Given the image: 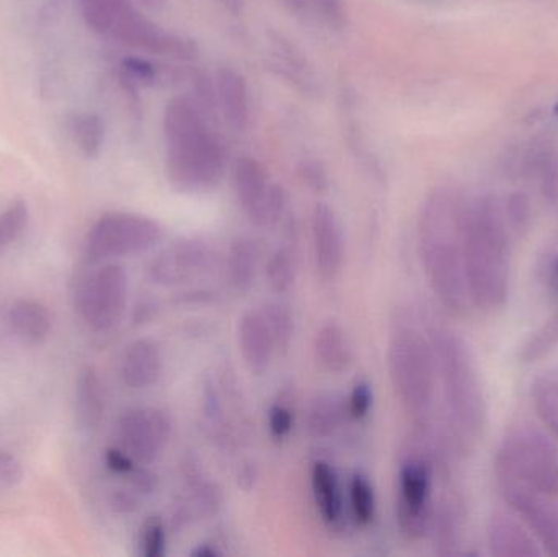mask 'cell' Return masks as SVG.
I'll return each instance as SVG.
<instances>
[{"label":"cell","mask_w":558,"mask_h":557,"mask_svg":"<svg viewBox=\"0 0 558 557\" xmlns=\"http://www.w3.org/2000/svg\"><path fill=\"white\" fill-rule=\"evenodd\" d=\"M498 491L549 555L558 556V450L533 427L508 432L494 461Z\"/></svg>","instance_id":"1"},{"label":"cell","mask_w":558,"mask_h":557,"mask_svg":"<svg viewBox=\"0 0 558 557\" xmlns=\"http://www.w3.org/2000/svg\"><path fill=\"white\" fill-rule=\"evenodd\" d=\"M465 202L452 190L429 193L418 216V257L439 303L454 314L471 306L464 274Z\"/></svg>","instance_id":"2"},{"label":"cell","mask_w":558,"mask_h":557,"mask_svg":"<svg viewBox=\"0 0 558 557\" xmlns=\"http://www.w3.org/2000/svg\"><path fill=\"white\" fill-rule=\"evenodd\" d=\"M510 228L494 196L465 203L464 274L471 306L485 313L504 310L510 298Z\"/></svg>","instance_id":"3"},{"label":"cell","mask_w":558,"mask_h":557,"mask_svg":"<svg viewBox=\"0 0 558 557\" xmlns=\"http://www.w3.org/2000/svg\"><path fill=\"white\" fill-rule=\"evenodd\" d=\"M167 179L183 193H203L218 186L228 154L202 108L185 95L170 98L162 118Z\"/></svg>","instance_id":"4"},{"label":"cell","mask_w":558,"mask_h":557,"mask_svg":"<svg viewBox=\"0 0 558 557\" xmlns=\"http://www.w3.org/2000/svg\"><path fill=\"white\" fill-rule=\"evenodd\" d=\"M428 334L449 427L461 448L471 450L484 437L487 425V399L477 360L456 330L435 326Z\"/></svg>","instance_id":"5"},{"label":"cell","mask_w":558,"mask_h":557,"mask_svg":"<svg viewBox=\"0 0 558 557\" xmlns=\"http://www.w3.org/2000/svg\"><path fill=\"white\" fill-rule=\"evenodd\" d=\"M390 383L403 411L426 424L435 402L436 363L429 334L413 314L399 313L393 319L387 349Z\"/></svg>","instance_id":"6"},{"label":"cell","mask_w":558,"mask_h":557,"mask_svg":"<svg viewBox=\"0 0 558 557\" xmlns=\"http://www.w3.org/2000/svg\"><path fill=\"white\" fill-rule=\"evenodd\" d=\"M162 239V226L153 218L136 213H107L88 232L87 255L92 262H101L146 254Z\"/></svg>","instance_id":"7"},{"label":"cell","mask_w":558,"mask_h":557,"mask_svg":"<svg viewBox=\"0 0 558 557\" xmlns=\"http://www.w3.org/2000/svg\"><path fill=\"white\" fill-rule=\"evenodd\" d=\"M108 35L147 55L163 56L175 61H193L199 55L195 39L163 28L143 15L130 0L121 2Z\"/></svg>","instance_id":"8"},{"label":"cell","mask_w":558,"mask_h":557,"mask_svg":"<svg viewBox=\"0 0 558 557\" xmlns=\"http://www.w3.org/2000/svg\"><path fill=\"white\" fill-rule=\"evenodd\" d=\"M130 281L121 265L108 264L88 275L77 290L75 306L90 329L107 332L123 319Z\"/></svg>","instance_id":"9"},{"label":"cell","mask_w":558,"mask_h":557,"mask_svg":"<svg viewBox=\"0 0 558 557\" xmlns=\"http://www.w3.org/2000/svg\"><path fill=\"white\" fill-rule=\"evenodd\" d=\"M433 467L425 455H410L400 464L397 523L410 542L422 540L432 526Z\"/></svg>","instance_id":"10"},{"label":"cell","mask_w":558,"mask_h":557,"mask_svg":"<svg viewBox=\"0 0 558 557\" xmlns=\"http://www.w3.org/2000/svg\"><path fill=\"white\" fill-rule=\"evenodd\" d=\"M232 182L239 205L258 228L274 226L286 211V193L271 182L260 160L242 156L235 160Z\"/></svg>","instance_id":"11"},{"label":"cell","mask_w":558,"mask_h":557,"mask_svg":"<svg viewBox=\"0 0 558 557\" xmlns=\"http://www.w3.org/2000/svg\"><path fill=\"white\" fill-rule=\"evenodd\" d=\"M121 450L137 464H153L169 445L172 421L160 409H131L121 415L117 425Z\"/></svg>","instance_id":"12"},{"label":"cell","mask_w":558,"mask_h":557,"mask_svg":"<svg viewBox=\"0 0 558 557\" xmlns=\"http://www.w3.org/2000/svg\"><path fill=\"white\" fill-rule=\"evenodd\" d=\"M215 252L199 239H180L163 249L147 267L150 281L159 287H179L211 271Z\"/></svg>","instance_id":"13"},{"label":"cell","mask_w":558,"mask_h":557,"mask_svg":"<svg viewBox=\"0 0 558 557\" xmlns=\"http://www.w3.org/2000/svg\"><path fill=\"white\" fill-rule=\"evenodd\" d=\"M311 229L315 270L322 280L333 281L344 261L343 231L335 209L327 203H317L312 209Z\"/></svg>","instance_id":"14"},{"label":"cell","mask_w":558,"mask_h":557,"mask_svg":"<svg viewBox=\"0 0 558 557\" xmlns=\"http://www.w3.org/2000/svg\"><path fill=\"white\" fill-rule=\"evenodd\" d=\"M215 101L225 117L226 123L244 133L252 123V97L247 78L234 68L218 69L215 75Z\"/></svg>","instance_id":"15"},{"label":"cell","mask_w":558,"mask_h":557,"mask_svg":"<svg viewBox=\"0 0 558 557\" xmlns=\"http://www.w3.org/2000/svg\"><path fill=\"white\" fill-rule=\"evenodd\" d=\"M238 342L245 365L254 375H264L274 360L275 342L260 310L247 311L239 319Z\"/></svg>","instance_id":"16"},{"label":"cell","mask_w":558,"mask_h":557,"mask_svg":"<svg viewBox=\"0 0 558 557\" xmlns=\"http://www.w3.org/2000/svg\"><path fill=\"white\" fill-rule=\"evenodd\" d=\"M162 370V352L150 339H140L131 343L121 360V378L131 389H147L156 385Z\"/></svg>","instance_id":"17"},{"label":"cell","mask_w":558,"mask_h":557,"mask_svg":"<svg viewBox=\"0 0 558 557\" xmlns=\"http://www.w3.org/2000/svg\"><path fill=\"white\" fill-rule=\"evenodd\" d=\"M530 530V529H527ZM517 519L507 513H495L488 523V548L497 557L539 556V546Z\"/></svg>","instance_id":"18"},{"label":"cell","mask_w":558,"mask_h":557,"mask_svg":"<svg viewBox=\"0 0 558 557\" xmlns=\"http://www.w3.org/2000/svg\"><path fill=\"white\" fill-rule=\"evenodd\" d=\"M268 45H270L268 56H270L271 65L279 75L294 84V87L304 94H317L320 90L314 69L308 65L302 52L289 43V39L282 38L281 35H274L268 39Z\"/></svg>","instance_id":"19"},{"label":"cell","mask_w":558,"mask_h":557,"mask_svg":"<svg viewBox=\"0 0 558 557\" xmlns=\"http://www.w3.org/2000/svg\"><path fill=\"white\" fill-rule=\"evenodd\" d=\"M315 359L328 373L347 372L353 363V347L343 327L327 323L317 330L314 339Z\"/></svg>","instance_id":"20"},{"label":"cell","mask_w":558,"mask_h":557,"mask_svg":"<svg viewBox=\"0 0 558 557\" xmlns=\"http://www.w3.org/2000/svg\"><path fill=\"white\" fill-rule=\"evenodd\" d=\"M311 477L315 506H317L322 520L328 526L340 525L341 519H343V497H341L337 471L325 461H317L312 467Z\"/></svg>","instance_id":"21"},{"label":"cell","mask_w":558,"mask_h":557,"mask_svg":"<svg viewBox=\"0 0 558 557\" xmlns=\"http://www.w3.org/2000/svg\"><path fill=\"white\" fill-rule=\"evenodd\" d=\"M9 324L22 342L41 343L51 330V314L38 301L20 300L10 306Z\"/></svg>","instance_id":"22"},{"label":"cell","mask_w":558,"mask_h":557,"mask_svg":"<svg viewBox=\"0 0 558 557\" xmlns=\"http://www.w3.org/2000/svg\"><path fill=\"white\" fill-rule=\"evenodd\" d=\"M258 249L252 239L239 238L232 242L226 257V275L235 293H248L257 280Z\"/></svg>","instance_id":"23"},{"label":"cell","mask_w":558,"mask_h":557,"mask_svg":"<svg viewBox=\"0 0 558 557\" xmlns=\"http://www.w3.org/2000/svg\"><path fill=\"white\" fill-rule=\"evenodd\" d=\"M75 414H77L78 424L88 431H95L104 421V385L94 368H84L78 375L77 389H75Z\"/></svg>","instance_id":"24"},{"label":"cell","mask_w":558,"mask_h":557,"mask_svg":"<svg viewBox=\"0 0 558 557\" xmlns=\"http://www.w3.org/2000/svg\"><path fill=\"white\" fill-rule=\"evenodd\" d=\"M343 399L337 392H320L312 399L307 409V428L314 437L327 438L333 435L343 422Z\"/></svg>","instance_id":"25"},{"label":"cell","mask_w":558,"mask_h":557,"mask_svg":"<svg viewBox=\"0 0 558 557\" xmlns=\"http://www.w3.org/2000/svg\"><path fill=\"white\" fill-rule=\"evenodd\" d=\"M289 12L307 22L320 23L327 28L341 29L347 26V0H279Z\"/></svg>","instance_id":"26"},{"label":"cell","mask_w":558,"mask_h":557,"mask_svg":"<svg viewBox=\"0 0 558 557\" xmlns=\"http://www.w3.org/2000/svg\"><path fill=\"white\" fill-rule=\"evenodd\" d=\"M531 401L543 424L558 438V365L544 370L533 379Z\"/></svg>","instance_id":"27"},{"label":"cell","mask_w":558,"mask_h":557,"mask_svg":"<svg viewBox=\"0 0 558 557\" xmlns=\"http://www.w3.org/2000/svg\"><path fill=\"white\" fill-rule=\"evenodd\" d=\"M71 134L82 154L97 157L104 149L105 123L97 113H77L71 120Z\"/></svg>","instance_id":"28"},{"label":"cell","mask_w":558,"mask_h":557,"mask_svg":"<svg viewBox=\"0 0 558 557\" xmlns=\"http://www.w3.org/2000/svg\"><path fill=\"white\" fill-rule=\"evenodd\" d=\"M533 175L539 182L541 195L549 205H558V154L553 146L541 147L530 160Z\"/></svg>","instance_id":"29"},{"label":"cell","mask_w":558,"mask_h":557,"mask_svg":"<svg viewBox=\"0 0 558 557\" xmlns=\"http://www.w3.org/2000/svg\"><path fill=\"white\" fill-rule=\"evenodd\" d=\"M558 347V307L550 314L549 319L537 327L520 350V360L523 363H534L546 359Z\"/></svg>","instance_id":"30"},{"label":"cell","mask_w":558,"mask_h":557,"mask_svg":"<svg viewBox=\"0 0 558 557\" xmlns=\"http://www.w3.org/2000/svg\"><path fill=\"white\" fill-rule=\"evenodd\" d=\"M260 311L268 329H270L271 337H274L275 349L277 352H286L294 337V316H292L291 310L284 303L270 301Z\"/></svg>","instance_id":"31"},{"label":"cell","mask_w":558,"mask_h":557,"mask_svg":"<svg viewBox=\"0 0 558 557\" xmlns=\"http://www.w3.org/2000/svg\"><path fill=\"white\" fill-rule=\"evenodd\" d=\"M265 275H267L268 287L275 294H282L291 290L295 280L294 252L284 245L278 247L268 257Z\"/></svg>","instance_id":"32"},{"label":"cell","mask_w":558,"mask_h":557,"mask_svg":"<svg viewBox=\"0 0 558 557\" xmlns=\"http://www.w3.org/2000/svg\"><path fill=\"white\" fill-rule=\"evenodd\" d=\"M351 512L357 525L367 526L376 517V494L373 484L364 474L356 473L350 483Z\"/></svg>","instance_id":"33"},{"label":"cell","mask_w":558,"mask_h":557,"mask_svg":"<svg viewBox=\"0 0 558 557\" xmlns=\"http://www.w3.org/2000/svg\"><path fill=\"white\" fill-rule=\"evenodd\" d=\"M29 211L25 202H15L0 213V257L19 241L28 226Z\"/></svg>","instance_id":"34"},{"label":"cell","mask_w":558,"mask_h":557,"mask_svg":"<svg viewBox=\"0 0 558 557\" xmlns=\"http://www.w3.org/2000/svg\"><path fill=\"white\" fill-rule=\"evenodd\" d=\"M121 2L123 0H78V7L90 28L108 35Z\"/></svg>","instance_id":"35"},{"label":"cell","mask_w":558,"mask_h":557,"mask_svg":"<svg viewBox=\"0 0 558 557\" xmlns=\"http://www.w3.org/2000/svg\"><path fill=\"white\" fill-rule=\"evenodd\" d=\"M140 553L143 557L166 556L167 532L159 517H150L141 526Z\"/></svg>","instance_id":"36"},{"label":"cell","mask_w":558,"mask_h":557,"mask_svg":"<svg viewBox=\"0 0 558 557\" xmlns=\"http://www.w3.org/2000/svg\"><path fill=\"white\" fill-rule=\"evenodd\" d=\"M501 206H504L505 219H507L511 232L521 234L530 228L531 206L523 193H513Z\"/></svg>","instance_id":"37"},{"label":"cell","mask_w":558,"mask_h":557,"mask_svg":"<svg viewBox=\"0 0 558 557\" xmlns=\"http://www.w3.org/2000/svg\"><path fill=\"white\" fill-rule=\"evenodd\" d=\"M373 388L369 383L361 382L354 383L353 389H351L350 399H348V414L354 421H361L369 414L371 408H373Z\"/></svg>","instance_id":"38"},{"label":"cell","mask_w":558,"mask_h":557,"mask_svg":"<svg viewBox=\"0 0 558 557\" xmlns=\"http://www.w3.org/2000/svg\"><path fill=\"white\" fill-rule=\"evenodd\" d=\"M124 75L133 82L134 85H153L159 78V72L143 58H126L123 61Z\"/></svg>","instance_id":"39"},{"label":"cell","mask_w":558,"mask_h":557,"mask_svg":"<svg viewBox=\"0 0 558 557\" xmlns=\"http://www.w3.org/2000/svg\"><path fill=\"white\" fill-rule=\"evenodd\" d=\"M268 427L275 440H284L294 427V414L286 404H275L268 414Z\"/></svg>","instance_id":"40"},{"label":"cell","mask_w":558,"mask_h":557,"mask_svg":"<svg viewBox=\"0 0 558 557\" xmlns=\"http://www.w3.org/2000/svg\"><path fill=\"white\" fill-rule=\"evenodd\" d=\"M23 477L22 464L13 455L0 450V493L13 489Z\"/></svg>","instance_id":"41"},{"label":"cell","mask_w":558,"mask_h":557,"mask_svg":"<svg viewBox=\"0 0 558 557\" xmlns=\"http://www.w3.org/2000/svg\"><path fill=\"white\" fill-rule=\"evenodd\" d=\"M105 463H107L108 470L113 471L117 474H130L131 471L136 468V461L121 450V448H108L105 451Z\"/></svg>","instance_id":"42"},{"label":"cell","mask_w":558,"mask_h":557,"mask_svg":"<svg viewBox=\"0 0 558 557\" xmlns=\"http://www.w3.org/2000/svg\"><path fill=\"white\" fill-rule=\"evenodd\" d=\"M301 177L307 183L308 189L314 190V192L322 193L327 190L328 177L327 172L322 169L320 164L305 162L301 169Z\"/></svg>","instance_id":"43"},{"label":"cell","mask_w":558,"mask_h":557,"mask_svg":"<svg viewBox=\"0 0 558 557\" xmlns=\"http://www.w3.org/2000/svg\"><path fill=\"white\" fill-rule=\"evenodd\" d=\"M130 477L134 493L149 496V494H154V491L157 489V477L149 470L143 468V464H141V468H134L130 473Z\"/></svg>","instance_id":"44"},{"label":"cell","mask_w":558,"mask_h":557,"mask_svg":"<svg viewBox=\"0 0 558 557\" xmlns=\"http://www.w3.org/2000/svg\"><path fill=\"white\" fill-rule=\"evenodd\" d=\"M111 507L118 513H131L137 509V499L131 491H117L111 496Z\"/></svg>","instance_id":"45"},{"label":"cell","mask_w":558,"mask_h":557,"mask_svg":"<svg viewBox=\"0 0 558 557\" xmlns=\"http://www.w3.org/2000/svg\"><path fill=\"white\" fill-rule=\"evenodd\" d=\"M546 281L550 293L558 298V254L554 257V261L550 262L549 267H547Z\"/></svg>","instance_id":"46"},{"label":"cell","mask_w":558,"mask_h":557,"mask_svg":"<svg viewBox=\"0 0 558 557\" xmlns=\"http://www.w3.org/2000/svg\"><path fill=\"white\" fill-rule=\"evenodd\" d=\"M211 2L218 3L222 9L232 13H241L245 5V0H211Z\"/></svg>","instance_id":"47"},{"label":"cell","mask_w":558,"mask_h":557,"mask_svg":"<svg viewBox=\"0 0 558 557\" xmlns=\"http://www.w3.org/2000/svg\"><path fill=\"white\" fill-rule=\"evenodd\" d=\"M192 556L193 557H219V556H221V553H219L218 549L213 548V546L199 545L198 548L193 549Z\"/></svg>","instance_id":"48"},{"label":"cell","mask_w":558,"mask_h":557,"mask_svg":"<svg viewBox=\"0 0 558 557\" xmlns=\"http://www.w3.org/2000/svg\"><path fill=\"white\" fill-rule=\"evenodd\" d=\"M255 477H257V474H255L254 468H245V470L242 471L241 474L242 486H244L245 481H247L248 489H251V487L254 486Z\"/></svg>","instance_id":"49"},{"label":"cell","mask_w":558,"mask_h":557,"mask_svg":"<svg viewBox=\"0 0 558 557\" xmlns=\"http://www.w3.org/2000/svg\"><path fill=\"white\" fill-rule=\"evenodd\" d=\"M140 2L147 7H159L162 5L163 0H140Z\"/></svg>","instance_id":"50"},{"label":"cell","mask_w":558,"mask_h":557,"mask_svg":"<svg viewBox=\"0 0 558 557\" xmlns=\"http://www.w3.org/2000/svg\"><path fill=\"white\" fill-rule=\"evenodd\" d=\"M554 114H556V118L558 120V101L556 104V107H554Z\"/></svg>","instance_id":"51"}]
</instances>
